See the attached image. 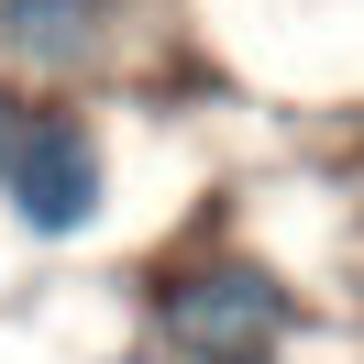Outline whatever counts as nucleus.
<instances>
[{"label":"nucleus","mask_w":364,"mask_h":364,"mask_svg":"<svg viewBox=\"0 0 364 364\" xmlns=\"http://www.w3.org/2000/svg\"><path fill=\"white\" fill-rule=\"evenodd\" d=\"M155 320H166V342H177L188 364H276V342H287L298 298L276 287L265 265L221 254V265H188V276H166Z\"/></svg>","instance_id":"1"},{"label":"nucleus","mask_w":364,"mask_h":364,"mask_svg":"<svg viewBox=\"0 0 364 364\" xmlns=\"http://www.w3.org/2000/svg\"><path fill=\"white\" fill-rule=\"evenodd\" d=\"M23 122H33V111H11V100H0V166H11V144H23Z\"/></svg>","instance_id":"4"},{"label":"nucleus","mask_w":364,"mask_h":364,"mask_svg":"<svg viewBox=\"0 0 364 364\" xmlns=\"http://www.w3.org/2000/svg\"><path fill=\"white\" fill-rule=\"evenodd\" d=\"M0 199H11L23 232H45V243L89 232V221H100V144H89V122L33 111L23 144H11V166H0Z\"/></svg>","instance_id":"2"},{"label":"nucleus","mask_w":364,"mask_h":364,"mask_svg":"<svg viewBox=\"0 0 364 364\" xmlns=\"http://www.w3.org/2000/svg\"><path fill=\"white\" fill-rule=\"evenodd\" d=\"M100 33H111V0H0V55L33 67V77L89 67Z\"/></svg>","instance_id":"3"}]
</instances>
